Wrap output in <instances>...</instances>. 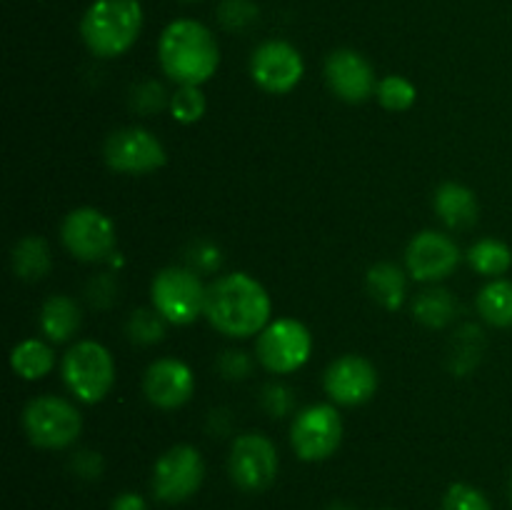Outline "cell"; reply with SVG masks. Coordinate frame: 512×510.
<instances>
[{"label":"cell","mask_w":512,"mask_h":510,"mask_svg":"<svg viewBox=\"0 0 512 510\" xmlns=\"http://www.w3.org/2000/svg\"><path fill=\"white\" fill-rule=\"evenodd\" d=\"M273 303L253 275L228 273L215 278L205 293V318L228 338L260 335L270 323Z\"/></svg>","instance_id":"cell-1"},{"label":"cell","mask_w":512,"mask_h":510,"mask_svg":"<svg viewBox=\"0 0 512 510\" xmlns=\"http://www.w3.org/2000/svg\"><path fill=\"white\" fill-rule=\"evenodd\" d=\"M158 60L163 73L178 85H203L220 65L218 40L198 20H173L158 40Z\"/></svg>","instance_id":"cell-2"},{"label":"cell","mask_w":512,"mask_h":510,"mask_svg":"<svg viewBox=\"0 0 512 510\" xmlns=\"http://www.w3.org/2000/svg\"><path fill=\"white\" fill-rule=\"evenodd\" d=\"M143 30L140 0H95L80 20V38L98 58H118Z\"/></svg>","instance_id":"cell-3"},{"label":"cell","mask_w":512,"mask_h":510,"mask_svg":"<svg viewBox=\"0 0 512 510\" xmlns=\"http://www.w3.org/2000/svg\"><path fill=\"white\" fill-rule=\"evenodd\" d=\"M65 385L80 403L95 405L115 383V360L98 340H80L65 353L60 365Z\"/></svg>","instance_id":"cell-4"},{"label":"cell","mask_w":512,"mask_h":510,"mask_svg":"<svg viewBox=\"0 0 512 510\" xmlns=\"http://www.w3.org/2000/svg\"><path fill=\"white\" fill-rule=\"evenodd\" d=\"M205 293L200 275L185 265H170L155 273L150 285L153 308L168 320L170 325H190L205 313Z\"/></svg>","instance_id":"cell-5"},{"label":"cell","mask_w":512,"mask_h":510,"mask_svg":"<svg viewBox=\"0 0 512 510\" xmlns=\"http://www.w3.org/2000/svg\"><path fill=\"white\" fill-rule=\"evenodd\" d=\"M23 430L35 448L60 450L80 438L83 418L70 400L60 395H40L25 405Z\"/></svg>","instance_id":"cell-6"},{"label":"cell","mask_w":512,"mask_h":510,"mask_svg":"<svg viewBox=\"0 0 512 510\" xmlns=\"http://www.w3.org/2000/svg\"><path fill=\"white\" fill-rule=\"evenodd\" d=\"M290 443L295 455L305 463L328 460L343 443V418L338 408L328 403H315L300 410L290 425Z\"/></svg>","instance_id":"cell-7"},{"label":"cell","mask_w":512,"mask_h":510,"mask_svg":"<svg viewBox=\"0 0 512 510\" xmlns=\"http://www.w3.org/2000/svg\"><path fill=\"white\" fill-rule=\"evenodd\" d=\"M258 360L263 368L275 375H288L303 368L313 353V335L300 320L280 318L268 323V328L260 333L255 345Z\"/></svg>","instance_id":"cell-8"},{"label":"cell","mask_w":512,"mask_h":510,"mask_svg":"<svg viewBox=\"0 0 512 510\" xmlns=\"http://www.w3.org/2000/svg\"><path fill=\"white\" fill-rule=\"evenodd\" d=\"M280 458L273 440L263 433H243L233 440L228 473L245 493H260L278 478Z\"/></svg>","instance_id":"cell-9"},{"label":"cell","mask_w":512,"mask_h":510,"mask_svg":"<svg viewBox=\"0 0 512 510\" xmlns=\"http://www.w3.org/2000/svg\"><path fill=\"white\" fill-rule=\"evenodd\" d=\"M205 478V460L193 445H173L153 468V495L163 503H183L193 498Z\"/></svg>","instance_id":"cell-10"},{"label":"cell","mask_w":512,"mask_h":510,"mask_svg":"<svg viewBox=\"0 0 512 510\" xmlns=\"http://www.w3.org/2000/svg\"><path fill=\"white\" fill-rule=\"evenodd\" d=\"M60 238L68 253L83 263L108 260L115 250V225L103 210L75 208L60 225Z\"/></svg>","instance_id":"cell-11"},{"label":"cell","mask_w":512,"mask_h":510,"mask_svg":"<svg viewBox=\"0 0 512 510\" xmlns=\"http://www.w3.org/2000/svg\"><path fill=\"white\" fill-rule=\"evenodd\" d=\"M105 163L115 173L128 175H145L153 170L163 168L168 155L165 145L145 128H120L108 135L105 140Z\"/></svg>","instance_id":"cell-12"},{"label":"cell","mask_w":512,"mask_h":510,"mask_svg":"<svg viewBox=\"0 0 512 510\" xmlns=\"http://www.w3.org/2000/svg\"><path fill=\"white\" fill-rule=\"evenodd\" d=\"M303 73V55L285 40H268L255 48L253 58H250V75H253L255 85L270 95H285L295 90L303 80Z\"/></svg>","instance_id":"cell-13"},{"label":"cell","mask_w":512,"mask_h":510,"mask_svg":"<svg viewBox=\"0 0 512 510\" xmlns=\"http://www.w3.org/2000/svg\"><path fill=\"white\" fill-rule=\"evenodd\" d=\"M323 388L330 400L345 408L368 403L378 390V370L363 355H340L328 365L323 375Z\"/></svg>","instance_id":"cell-14"},{"label":"cell","mask_w":512,"mask_h":510,"mask_svg":"<svg viewBox=\"0 0 512 510\" xmlns=\"http://www.w3.org/2000/svg\"><path fill=\"white\" fill-rule=\"evenodd\" d=\"M460 248L453 238L438 230H423L415 235L405 250L408 273L420 283H438L455 273L460 265Z\"/></svg>","instance_id":"cell-15"},{"label":"cell","mask_w":512,"mask_h":510,"mask_svg":"<svg viewBox=\"0 0 512 510\" xmlns=\"http://www.w3.org/2000/svg\"><path fill=\"white\" fill-rule=\"evenodd\" d=\"M325 80L345 103H365L378 90L373 65L358 50L338 48L325 60Z\"/></svg>","instance_id":"cell-16"},{"label":"cell","mask_w":512,"mask_h":510,"mask_svg":"<svg viewBox=\"0 0 512 510\" xmlns=\"http://www.w3.org/2000/svg\"><path fill=\"white\" fill-rule=\"evenodd\" d=\"M143 393L155 408L175 410L195 393V375L183 360L160 358L143 375Z\"/></svg>","instance_id":"cell-17"},{"label":"cell","mask_w":512,"mask_h":510,"mask_svg":"<svg viewBox=\"0 0 512 510\" xmlns=\"http://www.w3.org/2000/svg\"><path fill=\"white\" fill-rule=\"evenodd\" d=\"M435 213L443 220L448 228L453 230H465L473 228L478 223L480 205L478 198L470 188L460 183H443L438 190H435Z\"/></svg>","instance_id":"cell-18"},{"label":"cell","mask_w":512,"mask_h":510,"mask_svg":"<svg viewBox=\"0 0 512 510\" xmlns=\"http://www.w3.org/2000/svg\"><path fill=\"white\" fill-rule=\"evenodd\" d=\"M80 325H83V313L70 295H50L40 308V330L53 343H68Z\"/></svg>","instance_id":"cell-19"},{"label":"cell","mask_w":512,"mask_h":510,"mask_svg":"<svg viewBox=\"0 0 512 510\" xmlns=\"http://www.w3.org/2000/svg\"><path fill=\"white\" fill-rule=\"evenodd\" d=\"M368 295L385 310H398L405 300V290H408V280L405 273L395 263H375L368 270Z\"/></svg>","instance_id":"cell-20"},{"label":"cell","mask_w":512,"mask_h":510,"mask_svg":"<svg viewBox=\"0 0 512 510\" xmlns=\"http://www.w3.org/2000/svg\"><path fill=\"white\" fill-rule=\"evenodd\" d=\"M10 365L23 380H40L55 368V353L40 338L20 340L10 353Z\"/></svg>","instance_id":"cell-21"},{"label":"cell","mask_w":512,"mask_h":510,"mask_svg":"<svg viewBox=\"0 0 512 510\" xmlns=\"http://www.w3.org/2000/svg\"><path fill=\"white\" fill-rule=\"evenodd\" d=\"M455 313H458V303H455L453 293L440 285L423 290L413 300L415 320L423 323L425 328H445L455 318Z\"/></svg>","instance_id":"cell-22"},{"label":"cell","mask_w":512,"mask_h":510,"mask_svg":"<svg viewBox=\"0 0 512 510\" xmlns=\"http://www.w3.org/2000/svg\"><path fill=\"white\" fill-rule=\"evenodd\" d=\"M13 270L20 280H43L50 273V248L38 235H25L13 248Z\"/></svg>","instance_id":"cell-23"},{"label":"cell","mask_w":512,"mask_h":510,"mask_svg":"<svg viewBox=\"0 0 512 510\" xmlns=\"http://www.w3.org/2000/svg\"><path fill=\"white\" fill-rule=\"evenodd\" d=\"M478 313L495 328H512V280H490L478 293Z\"/></svg>","instance_id":"cell-24"},{"label":"cell","mask_w":512,"mask_h":510,"mask_svg":"<svg viewBox=\"0 0 512 510\" xmlns=\"http://www.w3.org/2000/svg\"><path fill=\"white\" fill-rule=\"evenodd\" d=\"M468 263L475 273L485 275V278H500V275H505L510 270L512 250L503 240L483 238L470 245Z\"/></svg>","instance_id":"cell-25"},{"label":"cell","mask_w":512,"mask_h":510,"mask_svg":"<svg viewBox=\"0 0 512 510\" xmlns=\"http://www.w3.org/2000/svg\"><path fill=\"white\" fill-rule=\"evenodd\" d=\"M165 325L168 320L158 313L155 308H140L133 310L125 323V333L128 340L135 345H155L165 338Z\"/></svg>","instance_id":"cell-26"},{"label":"cell","mask_w":512,"mask_h":510,"mask_svg":"<svg viewBox=\"0 0 512 510\" xmlns=\"http://www.w3.org/2000/svg\"><path fill=\"white\" fill-rule=\"evenodd\" d=\"M375 95H378L383 108L403 113V110L413 108L415 98H418V90H415V85L410 83L408 78H403V75H385L378 83Z\"/></svg>","instance_id":"cell-27"},{"label":"cell","mask_w":512,"mask_h":510,"mask_svg":"<svg viewBox=\"0 0 512 510\" xmlns=\"http://www.w3.org/2000/svg\"><path fill=\"white\" fill-rule=\"evenodd\" d=\"M170 113L178 123L193 125L198 123L205 115V95L200 90V85H180L173 95H170Z\"/></svg>","instance_id":"cell-28"},{"label":"cell","mask_w":512,"mask_h":510,"mask_svg":"<svg viewBox=\"0 0 512 510\" xmlns=\"http://www.w3.org/2000/svg\"><path fill=\"white\" fill-rule=\"evenodd\" d=\"M443 510H493L490 500L475 485L453 483L443 498Z\"/></svg>","instance_id":"cell-29"},{"label":"cell","mask_w":512,"mask_h":510,"mask_svg":"<svg viewBox=\"0 0 512 510\" xmlns=\"http://www.w3.org/2000/svg\"><path fill=\"white\" fill-rule=\"evenodd\" d=\"M218 18L228 30H243L258 18V8L253 0H223L218 8Z\"/></svg>","instance_id":"cell-30"},{"label":"cell","mask_w":512,"mask_h":510,"mask_svg":"<svg viewBox=\"0 0 512 510\" xmlns=\"http://www.w3.org/2000/svg\"><path fill=\"white\" fill-rule=\"evenodd\" d=\"M260 405L270 413V418H283L293 410L295 395L285 383H268L260 393Z\"/></svg>","instance_id":"cell-31"},{"label":"cell","mask_w":512,"mask_h":510,"mask_svg":"<svg viewBox=\"0 0 512 510\" xmlns=\"http://www.w3.org/2000/svg\"><path fill=\"white\" fill-rule=\"evenodd\" d=\"M218 370L228 380H245L253 373V360L243 350H225L218 358Z\"/></svg>","instance_id":"cell-32"},{"label":"cell","mask_w":512,"mask_h":510,"mask_svg":"<svg viewBox=\"0 0 512 510\" xmlns=\"http://www.w3.org/2000/svg\"><path fill=\"white\" fill-rule=\"evenodd\" d=\"M133 105L140 113H155L165 105V88L160 83H143L133 95Z\"/></svg>","instance_id":"cell-33"},{"label":"cell","mask_w":512,"mask_h":510,"mask_svg":"<svg viewBox=\"0 0 512 510\" xmlns=\"http://www.w3.org/2000/svg\"><path fill=\"white\" fill-rule=\"evenodd\" d=\"M190 263H193L195 273H213L223 263V255L213 243H195L193 253H190Z\"/></svg>","instance_id":"cell-34"},{"label":"cell","mask_w":512,"mask_h":510,"mask_svg":"<svg viewBox=\"0 0 512 510\" xmlns=\"http://www.w3.org/2000/svg\"><path fill=\"white\" fill-rule=\"evenodd\" d=\"M113 295H115V280L110 278V273L98 275V278L88 285V298L93 300V305H100V308L113 303Z\"/></svg>","instance_id":"cell-35"},{"label":"cell","mask_w":512,"mask_h":510,"mask_svg":"<svg viewBox=\"0 0 512 510\" xmlns=\"http://www.w3.org/2000/svg\"><path fill=\"white\" fill-rule=\"evenodd\" d=\"M73 468L80 478H98V475L103 473V458H100L98 453H90V450H85V453L75 455Z\"/></svg>","instance_id":"cell-36"},{"label":"cell","mask_w":512,"mask_h":510,"mask_svg":"<svg viewBox=\"0 0 512 510\" xmlns=\"http://www.w3.org/2000/svg\"><path fill=\"white\" fill-rule=\"evenodd\" d=\"M110 510H148V505H145L143 495L120 493L118 498L113 500V505H110Z\"/></svg>","instance_id":"cell-37"},{"label":"cell","mask_w":512,"mask_h":510,"mask_svg":"<svg viewBox=\"0 0 512 510\" xmlns=\"http://www.w3.org/2000/svg\"><path fill=\"white\" fill-rule=\"evenodd\" d=\"M328 510H353V508H350V505H345V503H335V505H330Z\"/></svg>","instance_id":"cell-38"},{"label":"cell","mask_w":512,"mask_h":510,"mask_svg":"<svg viewBox=\"0 0 512 510\" xmlns=\"http://www.w3.org/2000/svg\"><path fill=\"white\" fill-rule=\"evenodd\" d=\"M510 500H512V478H510Z\"/></svg>","instance_id":"cell-39"},{"label":"cell","mask_w":512,"mask_h":510,"mask_svg":"<svg viewBox=\"0 0 512 510\" xmlns=\"http://www.w3.org/2000/svg\"><path fill=\"white\" fill-rule=\"evenodd\" d=\"M185 3H195V0H185Z\"/></svg>","instance_id":"cell-40"}]
</instances>
